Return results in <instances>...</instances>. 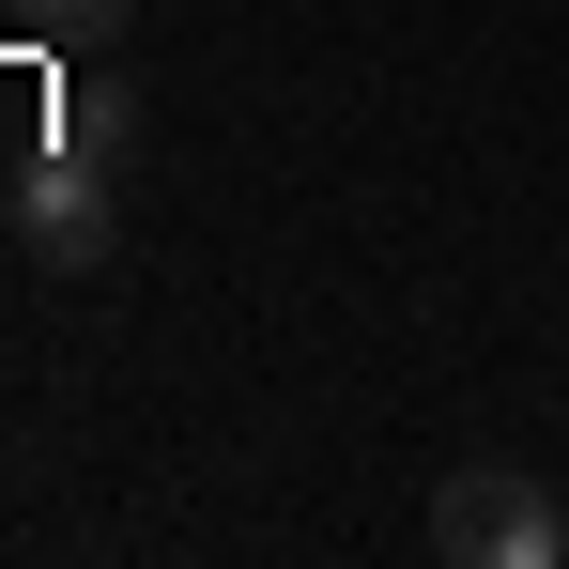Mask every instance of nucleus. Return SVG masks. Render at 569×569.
Wrapping results in <instances>:
<instances>
[{
  "mask_svg": "<svg viewBox=\"0 0 569 569\" xmlns=\"http://www.w3.org/2000/svg\"><path fill=\"white\" fill-rule=\"evenodd\" d=\"M123 139H139V108H123V93H78V123H62V154H123Z\"/></svg>",
  "mask_w": 569,
  "mask_h": 569,
  "instance_id": "nucleus-4",
  "label": "nucleus"
},
{
  "mask_svg": "<svg viewBox=\"0 0 569 569\" xmlns=\"http://www.w3.org/2000/svg\"><path fill=\"white\" fill-rule=\"evenodd\" d=\"M16 31H47V47H78V31H123V0H0Z\"/></svg>",
  "mask_w": 569,
  "mask_h": 569,
  "instance_id": "nucleus-3",
  "label": "nucleus"
},
{
  "mask_svg": "<svg viewBox=\"0 0 569 569\" xmlns=\"http://www.w3.org/2000/svg\"><path fill=\"white\" fill-rule=\"evenodd\" d=\"M431 555H462V569H555L569 555V508L523 462H462L447 492H431Z\"/></svg>",
  "mask_w": 569,
  "mask_h": 569,
  "instance_id": "nucleus-1",
  "label": "nucleus"
},
{
  "mask_svg": "<svg viewBox=\"0 0 569 569\" xmlns=\"http://www.w3.org/2000/svg\"><path fill=\"white\" fill-rule=\"evenodd\" d=\"M108 231H123V186H108V154H31L16 170V247L31 262H108Z\"/></svg>",
  "mask_w": 569,
  "mask_h": 569,
  "instance_id": "nucleus-2",
  "label": "nucleus"
}]
</instances>
